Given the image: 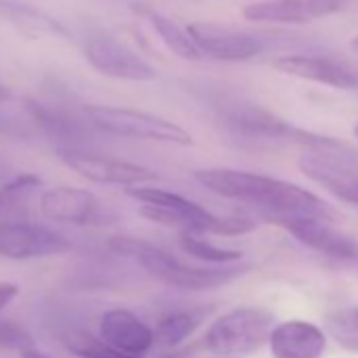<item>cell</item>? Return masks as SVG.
<instances>
[{
    "mask_svg": "<svg viewBox=\"0 0 358 358\" xmlns=\"http://www.w3.org/2000/svg\"><path fill=\"white\" fill-rule=\"evenodd\" d=\"M194 179L222 199L257 207L268 220L316 217L335 222L337 217L333 207L320 196L278 177L241 169H199L194 171Z\"/></svg>",
    "mask_w": 358,
    "mask_h": 358,
    "instance_id": "cell-1",
    "label": "cell"
},
{
    "mask_svg": "<svg viewBox=\"0 0 358 358\" xmlns=\"http://www.w3.org/2000/svg\"><path fill=\"white\" fill-rule=\"evenodd\" d=\"M110 249L135 259L152 278L160 280L166 287H175L182 291H211L217 287H226L232 280L245 276L251 266H211L199 268L179 262L175 255L164 251L162 247L131 238V236H116L110 241Z\"/></svg>",
    "mask_w": 358,
    "mask_h": 358,
    "instance_id": "cell-2",
    "label": "cell"
},
{
    "mask_svg": "<svg viewBox=\"0 0 358 358\" xmlns=\"http://www.w3.org/2000/svg\"><path fill=\"white\" fill-rule=\"evenodd\" d=\"M276 327L274 314L262 306H238L217 316L205 333V350L222 358L257 352L270 341Z\"/></svg>",
    "mask_w": 358,
    "mask_h": 358,
    "instance_id": "cell-3",
    "label": "cell"
},
{
    "mask_svg": "<svg viewBox=\"0 0 358 358\" xmlns=\"http://www.w3.org/2000/svg\"><path fill=\"white\" fill-rule=\"evenodd\" d=\"M85 116L89 122L110 135L129 137V139H141V141H158V143H171V145H192V135L182 129L179 124L141 112L133 108H118V106H85Z\"/></svg>",
    "mask_w": 358,
    "mask_h": 358,
    "instance_id": "cell-4",
    "label": "cell"
},
{
    "mask_svg": "<svg viewBox=\"0 0 358 358\" xmlns=\"http://www.w3.org/2000/svg\"><path fill=\"white\" fill-rule=\"evenodd\" d=\"M57 156L66 166H70L80 177H85L87 182H93V184L133 188V186H143L148 182L158 179V175L148 166H141V164H135L129 160H120L114 156L97 154V152L85 150V148L59 145Z\"/></svg>",
    "mask_w": 358,
    "mask_h": 358,
    "instance_id": "cell-5",
    "label": "cell"
},
{
    "mask_svg": "<svg viewBox=\"0 0 358 358\" xmlns=\"http://www.w3.org/2000/svg\"><path fill=\"white\" fill-rule=\"evenodd\" d=\"M299 171L335 199L358 207V169L352 152H316L306 150L297 158Z\"/></svg>",
    "mask_w": 358,
    "mask_h": 358,
    "instance_id": "cell-6",
    "label": "cell"
},
{
    "mask_svg": "<svg viewBox=\"0 0 358 358\" xmlns=\"http://www.w3.org/2000/svg\"><path fill=\"white\" fill-rule=\"evenodd\" d=\"M72 249L70 238L38 224H0V259H38Z\"/></svg>",
    "mask_w": 358,
    "mask_h": 358,
    "instance_id": "cell-7",
    "label": "cell"
},
{
    "mask_svg": "<svg viewBox=\"0 0 358 358\" xmlns=\"http://www.w3.org/2000/svg\"><path fill=\"white\" fill-rule=\"evenodd\" d=\"M83 55L93 70L116 80L148 83L156 78L154 68L143 57H139L135 51L108 36L89 38L83 45Z\"/></svg>",
    "mask_w": 358,
    "mask_h": 358,
    "instance_id": "cell-8",
    "label": "cell"
},
{
    "mask_svg": "<svg viewBox=\"0 0 358 358\" xmlns=\"http://www.w3.org/2000/svg\"><path fill=\"white\" fill-rule=\"evenodd\" d=\"M350 0H257L243 7V17L253 24L297 26L341 13Z\"/></svg>",
    "mask_w": 358,
    "mask_h": 358,
    "instance_id": "cell-9",
    "label": "cell"
},
{
    "mask_svg": "<svg viewBox=\"0 0 358 358\" xmlns=\"http://www.w3.org/2000/svg\"><path fill=\"white\" fill-rule=\"evenodd\" d=\"M274 70L331 89L358 91V68L329 55H306V53L282 55L274 59Z\"/></svg>",
    "mask_w": 358,
    "mask_h": 358,
    "instance_id": "cell-10",
    "label": "cell"
},
{
    "mask_svg": "<svg viewBox=\"0 0 358 358\" xmlns=\"http://www.w3.org/2000/svg\"><path fill=\"white\" fill-rule=\"evenodd\" d=\"M188 32L201 55L215 62H247L262 55L266 49V43L259 36L213 24H190Z\"/></svg>",
    "mask_w": 358,
    "mask_h": 358,
    "instance_id": "cell-11",
    "label": "cell"
},
{
    "mask_svg": "<svg viewBox=\"0 0 358 358\" xmlns=\"http://www.w3.org/2000/svg\"><path fill=\"white\" fill-rule=\"evenodd\" d=\"M278 226H282L289 234H293L301 245L310 247L312 251H318L333 259H358V243L337 230L327 220L316 217H274Z\"/></svg>",
    "mask_w": 358,
    "mask_h": 358,
    "instance_id": "cell-12",
    "label": "cell"
},
{
    "mask_svg": "<svg viewBox=\"0 0 358 358\" xmlns=\"http://www.w3.org/2000/svg\"><path fill=\"white\" fill-rule=\"evenodd\" d=\"M38 207L47 220L74 226L97 224L103 213L101 203L93 192L74 186H55L45 190Z\"/></svg>",
    "mask_w": 358,
    "mask_h": 358,
    "instance_id": "cell-13",
    "label": "cell"
},
{
    "mask_svg": "<svg viewBox=\"0 0 358 358\" xmlns=\"http://www.w3.org/2000/svg\"><path fill=\"white\" fill-rule=\"evenodd\" d=\"M99 337L122 354L143 358L156 343L154 331L131 310L112 308L99 318Z\"/></svg>",
    "mask_w": 358,
    "mask_h": 358,
    "instance_id": "cell-14",
    "label": "cell"
},
{
    "mask_svg": "<svg viewBox=\"0 0 358 358\" xmlns=\"http://www.w3.org/2000/svg\"><path fill=\"white\" fill-rule=\"evenodd\" d=\"M268 345L274 358H322L327 333L310 320L291 318L276 322Z\"/></svg>",
    "mask_w": 358,
    "mask_h": 358,
    "instance_id": "cell-15",
    "label": "cell"
},
{
    "mask_svg": "<svg viewBox=\"0 0 358 358\" xmlns=\"http://www.w3.org/2000/svg\"><path fill=\"white\" fill-rule=\"evenodd\" d=\"M0 20H5L34 36L49 34V36L70 38V32L59 22H55L51 15H47L45 11H41L32 5L20 3V0H0Z\"/></svg>",
    "mask_w": 358,
    "mask_h": 358,
    "instance_id": "cell-16",
    "label": "cell"
},
{
    "mask_svg": "<svg viewBox=\"0 0 358 358\" xmlns=\"http://www.w3.org/2000/svg\"><path fill=\"white\" fill-rule=\"evenodd\" d=\"M152 26V30L158 34V38L162 41V45L175 53L177 57L182 59H188V62H196V59H203L194 38L190 36L188 28H182L179 24H175L173 20H169L166 15L154 11V9H143L139 11Z\"/></svg>",
    "mask_w": 358,
    "mask_h": 358,
    "instance_id": "cell-17",
    "label": "cell"
},
{
    "mask_svg": "<svg viewBox=\"0 0 358 358\" xmlns=\"http://www.w3.org/2000/svg\"><path fill=\"white\" fill-rule=\"evenodd\" d=\"M28 112L32 114V118L36 120V124L51 135L53 139L64 141V148H76V139H80L85 135V129L78 120H74L70 114L55 110L51 106H45L41 101H26Z\"/></svg>",
    "mask_w": 358,
    "mask_h": 358,
    "instance_id": "cell-18",
    "label": "cell"
},
{
    "mask_svg": "<svg viewBox=\"0 0 358 358\" xmlns=\"http://www.w3.org/2000/svg\"><path fill=\"white\" fill-rule=\"evenodd\" d=\"M209 310H179V312H171L164 318H160L154 335H156V343L164 345V348H177L182 341H186L207 318Z\"/></svg>",
    "mask_w": 358,
    "mask_h": 358,
    "instance_id": "cell-19",
    "label": "cell"
},
{
    "mask_svg": "<svg viewBox=\"0 0 358 358\" xmlns=\"http://www.w3.org/2000/svg\"><path fill=\"white\" fill-rule=\"evenodd\" d=\"M324 333L345 352L358 354V306L329 312L324 316Z\"/></svg>",
    "mask_w": 358,
    "mask_h": 358,
    "instance_id": "cell-20",
    "label": "cell"
},
{
    "mask_svg": "<svg viewBox=\"0 0 358 358\" xmlns=\"http://www.w3.org/2000/svg\"><path fill=\"white\" fill-rule=\"evenodd\" d=\"M179 247H182L186 255L201 259L205 264H211V266H234L236 262L243 259L241 251L217 247L196 234H179Z\"/></svg>",
    "mask_w": 358,
    "mask_h": 358,
    "instance_id": "cell-21",
    "label": "cell"
},
{
    "mask_svg": "<svg viewBox=\"0 0 358 358\" xmlns=\"http://www.w3.org/2000/svg\"><path fill=\"white\" fill-rule=\"evenodd\" d=\"M64 343L72 354L80 358H135L118 352L106 339L95 337L93 333L87 331H70L68 335H64Z\"/></svg>",
    "mask_w": 358,
    "mask_h": 358,
    "instance_id": "cell-22",
    "label": "cell"
},
{
    "mask_svg": "<svg viewBox=\"0 0 358 358\" xmlns=\"http://www.w3.org/2000/svg\"><path fill=\"white\" fill-rule=\"evenodd\" d=\"M0 345L5 348H17V350H28L32 348L30 343V335L17 327L15 322H9V320H0Z\"/></svg>",
    "mask_w": 358,
    "mask_h": 358,
    "instance_id": "cell-23",
    "label": "cell"
},
{
    "mask_svg": "<svg viewBox=\"0 0 358 358\" xmlns=\"http://www.w3.org/2000/svg\"><path fill=\"white\" fill-rule=\"evenodd\" d=\"M36 184H38L36 177H32V175H20L17 179H13L9 186H5V194L11 196V194H17V192H26V190H30Z\"/></svg>",
    "mask_w": 358,
    "mask_h": 358,
    "instance_id": "cell-24",
    "label": "cell"
},
{
    "mask_svg": "<svg viewBox=\"0 0 358 358\" xmlns=\"http://www.w3.org/2000/svg\"><path fill=\"white\" fill-rule=\"evenodd\" d=\"M20 295V285L15 282H0V310L7 308L11 301H15Z\"/></svg>",
    "mask_w": 358,
    "mask_h": 358,
    "instance_id": "cell-25",
    "label": "cell"
},
{
    "mask_svg": "<svg viewBox=\"0 0 358 358\" xmlns=\"http://www.w3.org/2000/svg\"><path fill=\"white\" fill-rule=\"evenodd\" d=\"M13 99V93L5 87V85H0V103H7Z\"/></svg>",
    "mask_w": 358,
    "mask_h": 358,
    "instance_id": "cell-26",
    "label": "cell"
},
{
    "mask_svg": "<svg viewBox=\"0 0 358 358\" xmlns=\"http://www.w3.org/2000/svg\"><path fill=\"white\" fill-rule=\"evenodd\" d=\"M22 356H24V358H47L45 354L36 352L34 348H28V350H24V352H22Z\"/></svg>",
    "mask_w": 358,
    "mask_h": 358,
    "instance_id": "cell-27",
    "label": "cell"
},
{
    "mask_svg": "<svg viewBox=\"0 0 358 358\" xmlns=\"http://www.w3.org/2000/svg\"><path fill=\"white\" fill-rule=\"evenodd\" d=\"M7 203H9V196L5 194V190H0V209H5Z\"/></svg>",
    "mask_w": 358,
    "mask_h": 358,
    "instance_id": "cell-28",
    "label": "cell"
},
{
    "mask_svg": "<svg viewBox=\"0 0 358 358\" xmlns=\"http://www.w3.org/2000/svg\"><path fill=\"white\" fill-rule=\"evenodd\" d=\"M350 45H352V51H354V53L358 55V36H354V38L350 41Z\"/></svg>",
    "mask_w": 358,
    "mask_h": 358,
    "instance_id": "cell-29",
    "label": "cell"
},
{
    "mask_svg": "<svg viewBox=\"0 0 358 358\" xmlns=\"http://www.w3.org/2000/svg\"><path fill=\"white\" fill-rule=\"evenodd\" d=\"M354 137H356V141H358V122L354 124Z\"/></svg>",
    "mask_w": 358,
    "mask_h": 358,
    "instance_id": "cell-30",
    "label": "cell"
},
{
    "mask_svg": "<svg viewBox=\"0 0 358 358\" xmlns=\"http://www.w3.org/2000/svg\"><path fill=\"white\" fill-rule=\"evenodd\" d=\"M166 358H177V356H166Z\"/></svg>",
    "mask_w": 358,
    "mask_h": 358,
    "instance_id": "cell-31",
    "label": "cell"
},
{
    "mask_svg": "<svg viewBox=\"0 0 358 358\" xmlns=\"http://www.w3.org/2000/svg\"><path fill=\"white\" fill-rule=\"evenodd\" d=\"M215 358H222V356H215Z\"/></svg>",
    "mask_w": 358,
    "mask_h": 358,
    "instance_id": "cell-32",
    "label": "cell"
}]
</instances>
